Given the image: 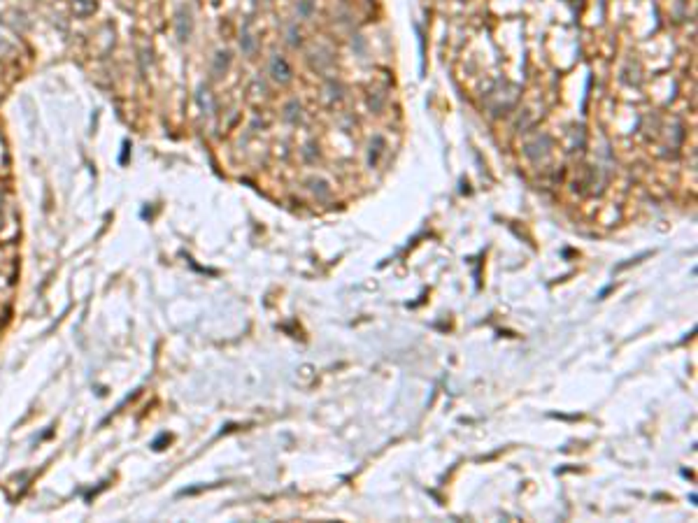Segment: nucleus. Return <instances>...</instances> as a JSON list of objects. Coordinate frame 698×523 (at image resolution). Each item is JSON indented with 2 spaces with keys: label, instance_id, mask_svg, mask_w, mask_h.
<instances>
[{
  "label": "nucleus",
  "instance_id": "1",
  "mask_svg": "<svg viewBox=\"0 0 698 523\" xmlns=\"http://www.w3.org/2000/svg\"><path fill=\"white\" fill-rule=\"evenodd\" d=\"M272 75H275V79H279V82L289 79L291 70H289V65H286L284 58H275V60H272Z\"/></svg>",
  "mask_w": 698,
  "mask_h": 523
},
{
  "label": "nucleus",
  "instance_id": "2",
  "mask_svg": "<svg viewBox=\"0 0 698 523\" xmlns=\"http://www.w3.org/2000/svg\"><path fill=\"white\" fill-rule=\"evenodd\" d=\"M0 224H3V207H0Z\"/></svg>",
  "mask_w": 698,
  "mask_h": 523
}]
</instances>
